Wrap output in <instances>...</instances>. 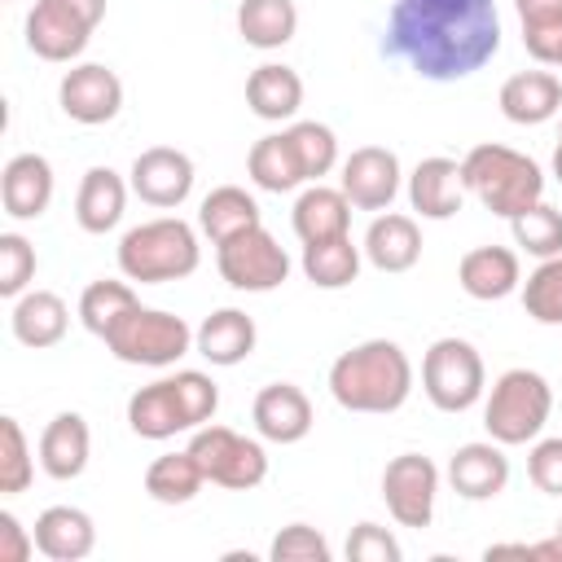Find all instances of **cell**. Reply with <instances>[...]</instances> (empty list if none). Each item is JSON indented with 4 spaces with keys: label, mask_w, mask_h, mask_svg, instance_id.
Instances as JSON below:
<instances>
[{
    "label": "cell",
    "mask_w": 562,
    "mask_h": 562,
    "mask_svg": "<svg viewBox=\"0 0 562 562\" xmlns=\"http://www.w3.org/2000/svg\"><path fill=\"white\" fill-rule=\"evenodd\" d=\"M501 48L496 0H395L382 53L430 83H457L483 70Z\"/></svg>",
    "instance_id": "1"
},
{
    "label": "cell",
    "mask_w": 562,
    "mask_h": 562,
    "mask_svg": "<svg viewBox=\"0 0 562 562\" xmlns=\"http://www.w3.org/2000/svg\"><path fill=\"white\" fill-rule=\"evenodd\" d=\"M329 395L347 413H395L413 395V360L391 338H364L329 364Z\"/></svg>",
    "instance_id": "2"
},
{
    "label": "cell",
    "mask_w": 562,
    "mask_h": 562,
    "mask_svg": "<svg viewBox=\"0 0 562 562\" xmlns=\"http://www.w3.org/2000/svg\"><path fill=\"white\" fill-rule=\"evenodd\" d=\"M202 263V246L193 224L180 215H158L119 237V272L132 285H167L193 277Z\"/></svg>",
    "instance_id": "3"
},
{
    "label": "cell",
    "mask_w": 562,
    "mask_h": 562,
    "mask_svg": "<svg viewBox=\"0 0 562 562\" xmlns=\"http://www.w3.org/2000/svg\"><path fill=\"white\" fill-rule=\"evenodd\" d=\"M461 180H465V193H474L501 220H514L518 211H527L544 198L540 162L509 149V145H496V140L474 145L461 158Z\"/></svg>",
    "instance_id": "4"
},
{
    "label": "cell",
    "mask_w": 562,
    "mask_h": 562,
    "mask_svg": "<svg viewBox=\"0 0 562 562\" xmlns=\"http://www.w3.org/2000/svg\"><path fill=\"white\" fill-rule=\"evenodd\" d=\"M549 413H553L549 378L536 369H505L487 391L483 426H487V439L514 448V443L540 439V430L549 426Z\"/></svg>",
    "instance_id": "5"
},
{
    "label": "cell",
    "mask_w": 562,
    "mask_h": 562,
    "mask_svg": "<svg viewBox=\"0 0 562 562\" xmlns=\"http://www.w3.org/2000/svg\"><path fill=\"white\" fill-rule=\"evenodd\" d=\"M101 342H105L110 356L123 360V364L167 369V364H176L180 356L193 351V329H189L184 316H171V312H162V307H140V303H136Z\"/></svg>",
    "instance_id": "6"
},
{
    "label": "cell",
    "mask_w": 562,
    "mask_h": 562,
    "mask_svg": "<svg viewBox=\"0 0 562 562\" xmlns=\"http://www.w3.org/2000/svg\"><path fill=\"white\" fill-rule=\"evenodd\" d=\"M422 391L439 413H465L487 391V369L474 342L448 334L435 338L422 356Z\"/></svg>",
    "instance_id": "7"
},
{
    "label": "cell",
    "mask_w": 562,
    "mask_h": 562,
    "mask_svg": "<svg viewBox=\"0 0 562 562\" xmlns=\"http://www.w3.org/2000/svg\"><path fill=\"white\" fill-rule=\"evenodd\" d=\"M105 18V0H35L26 13V48L40 61H75Z\"/></svg>",
    "instance_id": "8"
},
{
    "label": "cell",
    "mask_w": 562,
    "mask_h": 562,
    "mask_svg": "<svg viewBox=\"0 0 562 562\" xmlns=\"http://www.w3.org/2000/svg\"><path fill=\"white\" fill-rule=\"evenodd\" d=\"M189 452L193 461L202 465L206 483L215 487H228V492H250L268 479V452L259 439H246L228 426H198L193 439H189Z\"/></svg>",
    "instance_id": "9"
},
{
    "label": "cell",
    "mask_w": 562,
    "mask_h": 562,
    "mask_svg": "<svg viewBox=\"0 0 562 562\" xmlns=\"http://www.w3.org/2000/svg\"><path fill=\"white\" fill-rule=\"evenodd\" d=\"M215 268L241 294H268V290L285 285L290 255L263 224H255V228H246V233H237V237L215 246Z\"/></svg>",
    "instance_id": "10"
},
{
    "label": "cell",
    "mask_w": 562,
    "mask_h": 562,
    "mask_svg": "<svg viewBox=\"0 0 562 562\" xmlns=\"http://www.w3.org/2000/svg\"><path fill=\"white\" fill-rule=\"evenodd\" d=\"M439 496V465L422 452H400L382 470V501L400 527H430Z\"/></svg>",
    "instance_id": "11"
},
{
    "label": "cell",
    "mask_w": 562,
    "mask_h": 562,
    "mask_svg": "<svg viewBox=\"0 0 562 562\" xmlns=\"http://www.w3.org/2000/svg\"><path fill=\"white\" fill-rule=\"evenodd\" d=\"M193 158L184 149H171V145H149L132 158V171H127V184L132 193L145 202V206H158V211H176L189 202L193 193Z\"/></svg>",
    "instance_id": "12"
},
{
    "label": "cell",
    "mask_w": 562,
    "mask_h": 562,
    "mask_svg": "<svg viewBox=\"0 0 562 562\" xmlns=\"http://www.w3.org/2000/svg\"><path fill=\"white\" fill-rule=\"evenodd\" d=\"M57 105L83 127L110 123L123 110V79L101 61H75L57 83Z\"/></svg>",
    "instance_id": "13"
},
{
    "label": "cell",
    "mask_w": 562,
    "mask_h": 562,
    "mask_svg": "<svg viewBox=\"0 0 562 562\" xmlns=\"http://www.w3.org/2000/svg\"><path fill=\"white\" fill-rule=\"evenodd\" d=\"M400 180H404V171H400L395 149H386V145H360V149H351L342 158L338 189L347 193V202L356 211H391V202L400 193Z\"/></svg>",
    "instance_id": "14"
},
{
    "label": "cell",
    "mask_w": 562,
    "mask_h": 562,
    "mask_svg": "<svg viewBox=\"0 0 562 562\" xmlns=\"http://www.w3.org/2000/svg\"><path fill=\"white\" fill-rule=\"evenodd\" d=\"M448 483L461 501H496L509 483V457H505V443L496 439H474V443H461L452 457H448Z\"/></svg>",
    "instance_id": "15"
},
{
    "label": "cell",
    "mask_w": 562,
    "mask_h": 562,
    "mask_svg": "<svg viewBox=\"0 0 562 562\" xmlns=\"http://www.w3.org/2000/svg\"><path fill=\"white\" fill-rule=\"evenodd\" d=\"M250 422H255L259 439H268V443H299V439H307L316 417H312V400L303 395V386L268 382L250 404Z\"/></svg>",
    "instance_id": "16"
},
{
    "label": "cell",
    "mask_w": 562,
    "mask_h": 562,
    "mask_svg": "<svg viewBox=\"0 0 562 562\" xmlns=\"http://www.w3.org/2000/svg\"><path fill=\"white\" fill-rule=\"evenodd\" d=\"M53 202V162L44 154H13L0 171V206L9 220H40Z\"/></svg>",
    "instance_id": "17"
},
{
    "label": "cell",
    "mask_w": 562,
    "mask_h": 562,
    "mask_svg": "<svg viewBox=\"0 0 562 562\" xmlns=\"http://www.w3.org/2000/svg\"><path fill=\"white\" fill-rule=\"evenodd\" d=\"M457 285L479 303H496L522 290V263L509 246H474L457 263Z\"/></svg>",
    "instance_id": "18"
},
{
    "label": "cell",
    "mask_w": 562,
    "mask_h": 562,
    "mask_svg": "<svg viewBox=\"0 0 562 562\" xmlns=\"http://www.w3.org/2000/svg\"><path fill=\"white\" fill-rule=\"evenodd\" d=\"M31 531H35V549L48 562H83L97 549V522L79 505H48Z\"/></svg>",
    "instance_id": "19"
},
{
    "label": "cell",
    "mask_w": 562,
    "mask_h": 562,
    "mask_svg": "<svg viewBox=\"0 0 562 562\" xmlns=\"http://www.w3.org/2000/svg\"><path fill=\"white\" fill-rule=\"evenodd\" d=\"M501 114L518 127H540L562 114V79L553 70H518L501 83Z\"/></svg>",
    "instance_id": "20"
},
{
    "label": "cell",
    "mask_w": 562,
    "mask_h": 562,
    "mask_svg": "<svg viewBox=\"0 0 562 562\" xmlns=\"http://www.w3.org/2000/svg\"><path fill=\"white\" fill-rule=\"evenodd\" d=\"M408 202L422 220H452L465 202V180L457 158H422L408 176Z\"/></svg>",
    "instance_id": "21"
},
{
    "label": "cell",
    "mask_w": 562,
    "mask_h": 562,
    "mask_svg": "<svg viewBox=\"0 0 562 562\" xmlns=\"http://www.w3.org/2000/svg\"><path fill=\"white\" fill-rule=\"evenodd\" d=\"M88 457H92V430L83 422V413H57L44 435H40V470L57 483H70L88 470Z\"/></svg>",
    "instance_id": "22"
},
{
    "label": "cell",
    "mask_w": 562,
    "mask_h": 562,
    "mask_svg": "<svg viewBox=\"0 0 562 562\" xmlns=\"http://www.w3.org/2000/svg\"><path fill=\"white\" fill-rule=\"evenodd\" d=\"M364 259L378 272H408L422 259V228L413 215L400 211H378L373 224L364 228Z\"/></svg>",
    "instance_id": "23"
},
{
    "label": "cell",
    "mask_w": 562,
    "mask_h": 562,
    "mask_svg": "<svg viewBox=\"0 0 562 562\" xmlns=\"http://www.w3.org/2000/svg\"><path fill=\"white\" fill-rule=\"evenodd\" d=\"M127 193H132V184L114 167H88L83 180H79V193H75V220H79V228L92 233V237L119 228V220L127 211Z\"/></svg>",
    "instance_id": "24"
},
{
    "label": "cell",
    "mask_w": 562,
    "mask_h": 562,
    "mask_svg": "<svg viewBox=\"0 0 562 562\" xmlns=\"http://www.w3.org/2000/svg\"><path fill=\"white\" fill-rule=\"evenodd\" d=\"M9 329L22 347L31 351H44V347H57L70 329V307L61 294L53 290H26L13 299V312H9Z\"/></svg>",
    "instance_id": "25"
},
{
    "label": "cell",
    "mask_w": 562,
    "mask_h": 562,
    "mask_svg": "<svg viewBox=\"0 0 562 562\" xmlns=\"http://www.w3.org/2000/svg\"><path fill=\"white\" fill-rule=\"evenodd\" d=\"M259 342V329L255 321L241 312V307H215L198 329H193V351L220 369H233L241 364Z\"/></svg>",
    "instance_id": "26"
},
{
    "label": "cell",
    "mask_w": 562,
    "mask_h": 562,
    "mask_svg": "<svg viewBox=\"0 0 562 562\" xmlns=\"http://www.w3.org/2000/svg\"><path fill=\"white\" fill-rule=\"evenodd\" d=\"M246 105L263 123H285L303 105V79L285 61H263L246 75Z\"/></svg>",
    "instance_id": "27"
},
{
    "label": "cell",
    "mask_w": 562,
    "mask_h": 562,
    "mask_svg": "<svg viewBox=\"0 0 562 562\" xmlns=\"http://www.w3.org/2000/svg\"><path fill=\"white\" fill-rule=\"evenodd\" d=\"M290 224H294V233H299L303 246L342 237V233H351V202H347L342 189H329V184L316 180V184H307V189L294 198Z\"/></svg>",
    "instance_id": "28"
},
{
    "label": "cell",
    "mask_w": 562,
    "mask_h": 562,
    "mask_svg": "<svg viewBox=\"0 0 562 562\" xmlns=\"http://www.w3.org/2000/svg\"><path fill=\"white\" fill-rule=\"evenodd\" d=\"M127 426L140 439H171V435L189 430L171 378H158V382L132 391V400H127Z\"/></svg>",
    "instance_id": "29"
},
{
    "label": "cell",
    "mask_w": 562,
    "mask_h": 562,
    "mask_svg": "<svg viewBox=\"0 0 562 562\" xmlns=\"http://www.w3.org/2000/svg\"><path fill=\"white\" fill-rule=\"evenodd\" d=\"M294 31H299L294 0H241L237 4V35L259 53L285 48L294 40Z\"/></svg>",
    "instance_id": "30"
},
{
    "label": "cell",
    "mask_w": 562,
    "mask_h": 562,
    "mask_svg": "<svg viewBox=\"0 0 562 562\" xmlns=\"http://www.w3.org/2000/svg\"><path fill=\"white\" fill-rule=\"evenodd\" d=\"M246 176L263 189V193H290L299 184H307L303 167H299V154L290 145L285 132H272V136H259L246 154Z\"/></svg>",
    "instance_id": "31"
},
{
    "label": "cell",
    "mask_w": 562,
    "mask_h": 562,
    "mask_svg": "<svg viewBox=\"0 0 562 562\" xmlns=\"http://www.w3.org/2000/svg\"><path fill=\"white\" fill-rule=\"evenodd\" d=\"M255 224H259V202L241 184H220L198 206V228L211 237V246H220V241H228Z\"/></svg>",
    "instance_id": "32"
},
{
    "label": "cell",
    "mask_w": 562,
    "mask_h": 562,
    "mask_svg": "<svg viewBox=\"0 0 562 562\" xmlns=\"http://www.w3.org/2000/svg\"><path fill=\"white\" fill-rule=\"evenodd\" d=\"M360 259H364V250L351 241V233L312 241V246H303V277L316 290H347L360 277Z\"/></svg>",
    "instance_id": "33"
},
{
    "label": "cell",
    "mask_w": 562,
    "mask_h": 562,
    "mask_svg": "<svg viewBox=\"0 0 562 562\" xmlns=\"http://www.w3.org/2000/svg\"><path fill=\"white\" fill-rule=\"evenodd\" d=\"M202 487H206V474H202V465L193 461L189 448L162 452V457H154L149 470H145V492H149L158 505H189Z\"/></svg>",
    "instance_id": "34"
},
{
    "label": "cell",
    "mask_w": 562,
    "mask_h": 562,
    "mask_svg": "<svg viewBox=\"0 0 562 562\" xmlns=\"http://www.w3.org/2000/svg\"><path fill=\"white\" fill-rule=\"evenodd\" d=\"M136 303H140V299H136V290H132L127 277H123V281H119V277H101V281L83 285V294H79V321H83L88 334L105 338Z\"/></svg>",
    "instance_id": "35"
},
{
    "label": "cell",
    "mask_w": 562,
    "mask_h": 562,
    "mask_svg": "<svg viewBox=\"0 0 562 562\" xmlns=\"http://www.w3.org/2000/svg\"><path fill=\"white\" fill-rule=\"evenodd\" d=\"M522 22V48L540 66L562 61V0H514Z\"/></svg>",
    "instance_id": "36"
},
{
    "label": "cell",
    "mask_w": 562,
    "mask_h": 562,
    "mask_svg": "<svg viewBox=\"0 0 562 562\" xmlns=\"http://www.w3.org/2000/svg\"><path fill=\"white\" fill-rule=\"evenodd\" d=\"M285 136H290V145L299 154V167H303L307 184H316L321 176H329L338 167V136H334V127H325L316 119H299V123L285 127Z\"/></svg>",
    "instance_id": "37"
},
{
    "label": "cell",
    "mask_w": 562,
    "mask_h": 562,
    "mask_svg": "<svg viewBox=\"0 0 562 562\" xmlns=\"http://www.w3.org/2000/svg\"><path fill=\"white\" fill-rule=\"evenodd\" d=\"M509 228H514V241H518L527 255H536V259L562 255V211L549 206L544 198H540L536 206L518 211V215L509 220Z\"/></svg>",
    "instance_id": "38"
},
{
    "label": "cell",
    "mask_w": 562,
    "mask_h": 562,
    "mask_svg": "<svg viewBox=\"0 0 562 562\" xmlns=\"http://www.w3.org/2000/svg\"><path fill=\"white\" fill-rule=\"evenodd\" d=\"M522 307L536 325H562V255L540 259L522 281Z\"/></svg>",
    "instance_id": "39"
},
{
    "label": "cell",
    "mask_w": 562,
    "mask_h": 562,
    "mask_svg": "<svg viewBox=\"0 0 562 562\" xmlns=\"http://www.w3.org/2000/svg\"><path fill=\"white\" fill-rule=\"evenodd\" d=\"M35 479V457L18 417H0V496L26 492Z\"/></svg>",
    "instance_id": "40"
},
{
    "label": "cell",
    "mask_w": 562,
    "mask_h": 562,
    "mask_svg": "<svg viewBox=\"0 0 562 562\" xmlns=\"http://www.w3.org/2000/svg\"><path fill=\"white\" fill-rule=\"evenodd\" d=\"M171 386H176V400H180V413H184L189 430H198V426H206L215 417L220 386H215L211 373H202V369H176L171 373Z\"/></svg>",
    "instance_id": "41"
},
{
    "label": "cell",
    "mask_w": 562,
    "mask_h": 562,
    "mask_svg": "<svg viewBox=\"0 0 562 562\" xmlns=\"http://www.w3.org/2000/svg\"><path fill=\"white\" fill-rule=\"evenodd\" d=\"M35 281V246L22 233H0V294L18 299Z\"/></svg>",
    "instance_id": "42"
},
{
    "label": "cell",
    "mask_w": 562,
    "mask_h": 562,
    "mask_svg": "<svg viewBox=\"0 0 562 562\" xmlns=\"http://www.w3.org/2000/svg\"><path fill=\"white\" fill-rule=\"evenodd\" d=\"M268 558H272V562H329L334 549H329V540H325L312 522H290V527H281V531L272 536Z\"/></svg>",
    "instance_id": "43"
},
{
    "label": "cell",
    "mask_w": 562,
    "mask_h": 562,
    "mask_svg": "<svg viewBox=\"0 0 562 562\" xmlns=\"http://www.w3.org/2000/svg\"><path fill=\"white\" fill-rule=\"evenodd\" d=\"M347 558H351V562H400L404 549H400V540H395L386 527H378V522H356L351 536H347Z\"/></svg>",
    "instance_id": "44"
},
{
    "label": "cell",
    "mask_w": 562,
    "mask_h": 562,
    "mask_svg": "<svg viewBox=\"0 0 562 562\" xmlns=\"http://www.w3.org/2000/svg\"><path fill=\"white\" fill-rule=\"evenodd\" d=\"M527 479H531L544 496H562V435L531 439V452H527Z\"/></svg>",
    "instance_id": "45"
},
{
    "label": "cell",
    "mask_w": 562,
    "mask_h": 562,
    "mask_svg": "<svg viewBox=\"0 0 562 562\" xmlns=\"http://www.w3.org/2000/svg\"><path fill=\"white\" fill-rule=\"evenodd\" d=\"M31 553H35V531H26L13 509H0V562H26Z\"/></svg>",
    "instance_id": "46"
},
{
    "label": "cell",
    "mask_w": 562,
    "mask_h": 562,
    "mask_svg": "<svg viewBox=\"0 0 562 562\" xmlns=\"http://www.w3.org/2000/svg\"><path fill=\"white\" fill-rule=\"evenodd\" d=\"M553 176H558V184H562V140H558V149H553Z\"/></svg>",
    "instance_id": "47"
},
{
    "label": "cell",
    "mask_w": 562,
    "mask_h": 562,
    "mask_svg": "<svg viewBox=\"0 0 562 562\" xmlns=\"http://www.w3.org/2000/svg\"><path fill=\"white\" fill-rule=\"evenodd\" d=\"M558 536H562V518H558Z\"/></svg>",
    "instance_id": "48"
},
{
    "label": "cell",
    "mask_w": 562,
    "mask_h": 562,
    "mask_svg": "<svg viewBox=\"0 0 562 562\" xmlns=\"http://www.w3.org/2000/svg\"><path fill=\"white\" fill-rule=\"evenodd\" d=\"M558 140H562V136H558Z\"/></svg>",
    "instance_id": "49"
},
{
    "label": "cell",
    "mask_w": 562,
    "mask_h": 562,
    "mask_svg": "<svg viewBox=\"0 0 562 562\" xmlns=\"http://www.w3.org/2000/svg\"><path fill=\"white\" fill-rule=\"evenodd\" d=\"M558 66H562V61H558Z\"/></svg>",
    "instance_id": "50"
}]
</instances>
